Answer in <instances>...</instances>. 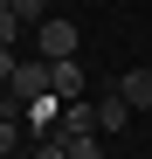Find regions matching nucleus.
<instances>
[{"label": "nucleus", "mask_w": 152, "mask_h": 159, "mask_svg": "<svg viewBox=\"0 0 152 159\" xmlns=\"http://www.w3.org/2000/svg\"><path fill=\"white\" fill-rule=\"evenodd\" d=\"M35 159H62V139H56V131H48V139L35 145Z\"/></svg>", "instance_id": "10"}, {"label": "nucleus", "mask_w": 152, "mask_h": 159, "mask_svg": "<svg viewBox=\"0 0 152 159\" xmlns=\"http://www.w3.org/2000/svg\"><path fill=\"white\" fill-rule=\"evenodd\" d=\"M0 7H14V0H0Z\"/></svg>", "instance_id": "13"}, {"label": "nucleus", "mask_w": 152, "mask_h": 159, "mask_svg": "<svg viewBox=\"0 0 152 159\" xmlns=\"http://www.w3.org/2000/svg\"><path fill=\"white\" fill-rule=\"evenodd\" d=\"M14 35H21V21H14V7H0V48H14Z\"/></svg>", "instance_id": "9"}, {"label": "nucleus", "mask_w": 152, "mask_h": 159, "mask_svg": "<svg viewBox=\"0 0 152 159\" xmlns=\"http://www.w3.org/2000/svg\"><path fill=\"white\" fill-rule=\"evenodd\" d=\"M62 139V131H56ZM62 159H104V145H97V131H83V139H62Z\"/></svg>", "instance_id": "8"}, {"label": "nucleus", "mask_w": 152, "mask_h": 159, "mask_svg": "<svg viewBox=\"0 0 152 159\" xmlns=\"http://www.w3.org/2000/svg\"><path fill=\"white\" fill-rule=\"evenodd\" d=\"M76 42H83V35H76V21H62V14H48V21H42V62H69V56H76Z\"/></svg>", "instance_id": "1"}, {"label": "nucleus", "mask_w": 152, "mask_h": 159, "mask_svg": "<svg viewBox=\"0 0 152 159\" xmlns=\"http://www.w3.org/2000/svg\"><path fill=\"white\" fill-rule=\"evenodd\" d=\"M14 131H21V125H0V159L14 152Z\"/></svg>", "instance_id": "12"}, {"label": "nucleus", "mask_w": 152, "mask_h": 159, "mask_svg": "<svg viewBox=\"0 0 152 159\" xmlns=\"http://www.w3.org/2000/svg\"><path fill=\"white\" fill-rule=\"evenodd\" d=\"M21 125H28V131H35V139H48V131H56V125H62V104H56V97H35V104H28V111H21Z\"/></svg>", "instance_id": "6"}, {"label": "nucleus", "mask_w": 152, "mask_h": 159, "mask_svg": "<svg viewBox=\"0 0 152 159\" xmlns=\"http://www.w3.org/2000/svg\"><path fill=\"white\" fill-rule=\"evenodd\" d=\"M124 125H132L124 97H118V90H104V97H97V131H124Z\"/></svg>", "instance_id": "7"}, {"label": "nucleus", "mask_w": 152, "mask_h": 159, "mask_svg": "<svg viewBox=\"0 0 152 159\" xmlns=\"http://www.w3.org/2000/svg\"><path fill=\"white\" fill-rule=\"evenodd\" d=\"M21 104H35V97H48V62H14V83H7Z\"/></svg>", "instance_id": "4"}, {"label": "nucleus", "mask_w": 152, "mask_h": 159, "mask_svg": "<svg viewBox=\"0 0 152 159\" xmlns=\"http://www.w3.org/2000/svg\"><path fill=\"white\" fill-rule=\"evenodd\" d=\"M56 131H62V139H83V131H97V104H90V97L62 104V125H56Z\"/></svg>", "instance_id": "5"}, {"label": "nucleus", "mask_w": 152, "mask_h": 159, "mask_svg": "<svg viewBox=\"0 0 152 159\" xmlns=\"http://www.w3.org/2000/svg\"><path fill=\"white\" fill-rule=\"evenodd\" d=\"M14 83V48H0V90Z\"/></svg>", "instance_id": "11"}, {"label": "nucleus", "mask_w": 152, "mask_h": 159, "mask_svg": "<svg viewBox=\"0 0 152 159\" xmlns=\"http://www.w3.org/2000/svg\"><path fill=\"white\" fill-rule=\"evenodd\" d=\"M90 83H83V62H48V97H56V104H76V97H83Z\"/></svg>", "instance_id": "2"}, {"label": "nucleus", "mask_w": 152, "mask_h": 159, "mask_svg": "<svg viewBox=\"0 0 152 159\" xmlns=\"http://www.w3.org/2000/svg\"><path fill=\"white\" fill-rule=\"evenodd\" d=\"M111 90L124 97V111H152V69H124Z\"/></svg>", "instance_id": "3"}]
</instances>
